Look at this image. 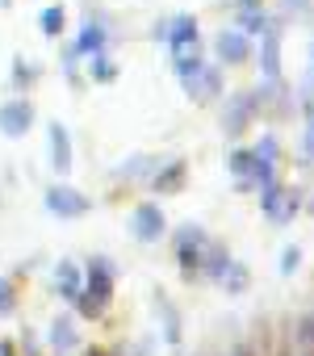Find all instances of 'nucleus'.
Here are the masks:
<instances>
[{"label": "nucleus", "instance_id": "nucleus-7", "mask_svg": "<svg viewBox=\"0 0 314 356\" xmlns=\"http://www.w3.org/2000/svg\"><path fill=\"white\" fill-rule=\"evenodd\" d=\"M176 243H181V260H185V268H197V264H201V256H197V252L206 248V235H201L197 227H185Z\"/></svg>", "mask_w": 314, "mask_h": 356}, {"label": "nucleus", "instance_id": "nucleus-12", "mask_svg": "<svg viewBox=\"0 0 314 356\" xmlns=\"http://www.w3.org/2000/svg\"><path fill=\"white\" fill-rule=\"evenodd\" d=\"M247 113H251V97H239V101H235V109H231V118H226V130L235 134V130L247 122Z\"/></svg>", "mask_w": 314, "mask_h": 356}, {"label": "nucleus", "instance_id": "nucleus-2", "mask_svg": "<svg viewBox=\"0 0 314 356\" xmlns=\"http://www.w3.org/2000/svg\"><path fill=\"white\" fill-rule=\"evenodd\" d=\"M134 235H138L142 243H151V239L164 235V214H160V206H138V210H134Z\"/></svg>", "mask_w": 314, "mask_h": 356}, {"label": "nucleus", "instance_id": "nucleus-1", "mask_svg": "<svg viewBox=\"0 0 314 356\" xmlns=\"http://www.w3.org/2000/svg\"><path fill=\"white\" fill-rule=\"evenodd\" d=\"M109 293H113V273H109L105 260H92V268H88V293L80 298V310H84V314L105 310V306H109Z\"/></svg>", "mask_w": 314, "mask_h": 356}, {"label": "nucleus", "instance_id": "nucleus-21", "mask_svg": "<svg viewBox=\"0 0 314 356\" xmlns=\"http://www.w3.org/2000/svg\"><path fill=\"white\" fill-rule=\"evenodd\" d=\"M306 155L314 159V122H310V130H306Z\"/></svg>", "mask_w": 314, "mask_h": 356}, {"label": "nucleus", "instance_id": "nucleus-3", "mask_svg": "<svg viewBox=\"0 0 314 356\" xmlns=\"http://www.w3.org/2000/svg\"><path fill=\"white\" fill-rule=\"evenodd\" d=\"M30 105L26 101H9V105H0V130H5L9 138H17V134H26V126H30Z\"/></svg>", "mask_w": 314, "mask_h": 356}, {"label": "nucleus", "instance_id": "nucleus-8", "mask_svg": "<svg viewBox=\"0 0 314 356\" xmlns=\"http://www.w3.org/2000/svg\"><path fill=\"white\" fill-rule=\"evenodd\" d=\"M51 155H55V168H59V172L72 168V138H67V130H63L59 122L51 126Z\"/></svg>", "mask_w": 314, "mask_h": 356}, {"label": "nucleus", "instance_id": "nucleus-14", "mask_svg": "<svg viewBox=\"0 0 314 356\" xmlns=\"http://www.w3.org/2000/svg\"><path fill=\"white\" fill-rule=\"evenodd\" d=\"M251 168H256V151H239V155L231 159V172L239 176V181H243V176H247Z\"/></svg>", "mask_w": 314, "mask_h": 356}, {"label": "nucleus", "instance_id": "nucleus-10", "mask_svg": "<svg viewBox=\"0 0 314 356\" xmlns=\"http://www.w3.org/2000/svg\"><path fill=\"white\" fill-rule=\"evenodd\" d=\"M72 343H76V331H72L67 318H59V323L51 327V348H55V352H67Z\"/></svg>", "mask_w": 314, "mask_h": 356}, {"label": "nucleus", "instance_id": "nucleus-13", "mask_svg": "<svg viewBox=\"0 0 314 356\" xmlns=\"http://www.w3.org/2000/svg\"><path fill=\"white\" fill-rule=\"evenodd\" d=\"M101 47H105V34H101V26H88V30L80 34V51H97V55H101Z\"/></svg>", "mask_w": 314, "mask_h": 356}, {"label": "nucleus", "instance_id": "nucleus-20", "mask_svg": "<svg viewBox=\"0 0 314 356\" xmlns=\"http://www.w3.org/2000/svg\"><path fill=\"white\" fill-rule=\"evenodd\" d=\"M281 268H285V273H289V268H297V248H289V252H285V264H281Z\"/></svg>", "mask_w": 314, "mask_h": 356}, {"label": "nucleus", "instance_id": "nucleus-11", "mask_svg": "<svg viewBox=\"0 0 314 356\" xmlns=\"http://www.w3.org/2000/svg\"><path fill=\"white\" fill-rule=\"evenodd\" d=\"M276 72H281V67H276V30H268V34H264V76L276 80Z\"/></svg>", "mask_w": 314, "mask_h": 356}, {"label": "nucleus", "instance_id": "nucleus-15", "mask_svg": "<svg viewBox=\"0 0 314 356\" xmlns=\"http://www.w3.org/2000/svg\"><path fill=\"white\" fill-rule=\"evenodd\" d=\"M59 281H63V293H67V298H80V289H76V268H72V264H59Z\"/></svg>", "mask_w": 314, "mask_h": 356}, {"label": "nucleus", "instance_id": "nucleus-16", "mask_svg": "<svg viewBox=\"0 0 314 356\" xmlns=\"http://www.w3.org/2000/svg\"><path fill=\"white\" fill-rule=\"evenodd\" d=\"M42 30H47V34H59V30H63V9H47V13H42Z\"/></svg>", "mask_w": 314, "mask_h": 356}, {"label": "nucleus", "instance_id": "nucleus-17", "mask_svg": "<svg viewBox=\"0 0 314 356\" xmlns=\"http://www.w3.org/2000/svg\"><path fill=\"white\" fill-rule=\"evenodd\" d=\"M243 26H247L251 34H268V22H264V13H251V9H243Z\"/></svg>", "mask_w": 314, "mask_h": 356}, {"label": "nucleus", "instance_id": "nucleus-4", "mask_svg": "<svg viewBox=\"0 0 314 356\" xmlns=\"http://www.w3.org/2000/svg\"><path fill=\"white\" fill-rule=\"evenodd\" d=\"M260 206H264V214H268V218H276V222L293 218V210H297V202H293V197H285V193H281L276 185H268V189H264Z\"/></svg>", "mask_w": 314, "mask_h": 356}, {"label": "nucleus", "instance_id": "nucleus-5", "mask_svg": "<svg viewBox=\"0 0 314 356\" xmlns=\"http://www.w3.org/2000/svg\"><path fill=\"white\" fill-rule=\"evenodd\" d=\"M218 55H222L226 63H247V55H251V42H247L239 30H226V34L218 38Z\"/></svg>", "mask_w": 314, "mask_h": 356}, {"label": "nucleus", "instance_id": "nucleus-18", "mask_svg": "<svg viewBox=\"0 0 314 356\" xmlns=\"http://www.w3.org/2000/svg\"><path fill=\"white\" fill-rule=\"evenodd\" d=\"M13 310V298H9V281H0V314Z\"/></svg>", "mask_w": 314, "mask_h": 356}, {"label": "nucleus", "instance_id": "nucleus-19", "mask_svg": "<svg viewBox=\"0 0 314 356\" xmlns=\"http://www.w3.org/2000/svg\"><path fill=\"white\" fill-rule=\"evenodd\" d=\"M97 76H101V80H109V76H113V67H109V59H105V55H97Z\"/></svg>", "mask_w": 314, "mask_h": 356}, {"label": "nucleus", "instance_id": "nucleus-9", "mask_svg": "<svg viewBox=\"0 0 314 356\" xmlns=\"http://www.w3.org/2000/svg\"><path fill=\"white\" fill-rule=\"evenodd\" d=\"M168 38H172V51H176V55H189V47H197V22H193V17H181Z\"/></svg>", "mask_w": 314, "mask_h": 356}, {"label": "nucleus", "instance_id": "nucleus-6", "mask_svg": "<svg viewBox=\"0 0 314 356\" xmlns=\"http://www.w3.org/2000/svg\"><path fill=\"white\" fill-rule=\"evenodd\" d=\"M47 206H51L55 214H63V218H72V214H84V210H88V202H84L80 193H72V189H51V193H47Z\"/></svg>", "mask_w": 314, "mask_h": 356}]
</instances>
